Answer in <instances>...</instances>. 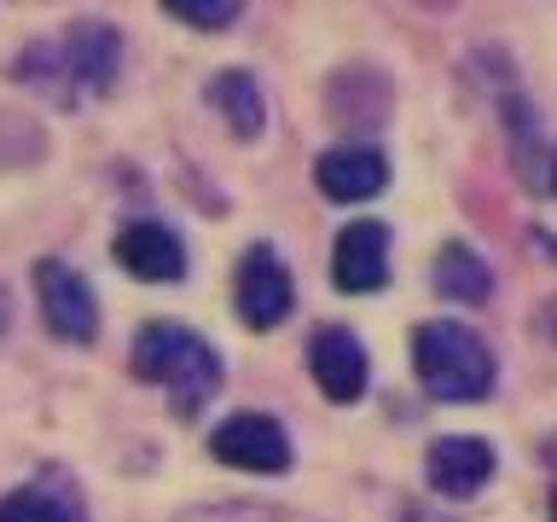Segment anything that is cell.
<instances>
[{
    "instance_id": "obj_8",
    "label": "cell",
    "mask_w": 557,
    "mask_h": 522,
    "mask_svg": "<svg viewBox=\"0 0 557 522\" xmlns=\"http://www.w3.org/2000/svg\"><path fill=\"white\" fill-rule=\"evenodd\" d=\"M331 278L348 296H372L389 285V226L383 221H355L343 226L337 256H331Z\"/></svg>"
},
{
    "instance_id": "obj_17",
    "label": "cell",
    "mask_w": 557,
    "mask_h": 522,
    "mask_svg": "<svg viewBox=\"0 0 557 522\" xmlns=\"http://www.w3.org/2000/svg\"><path fill=\"white\" fill-rule=\"evenodd\" d=\"M400 522H447V517H442V511H424V505H412V511L400 517Z\"/></svg>"
},
{
    "instance_id": "obj_10",
    "label": "cell",
    "mask_w": 557,
    "mask_h": 522,
    "mask_svg": "<svg viewBox=\"0 0 557 522\" xmlns=\"http://www.w3.org/2000/svg\"><path fill=\"white\" fill-rule=\"evenodd\" d=\"M111 256H116L122 273L146 278V285H169V278L186 273V244L174 238L163 221H128V226L116 233Z\"/></svg>"
},
{
    "instance_id": "obj_20",
    "label": "cell",
    "mask_w": 557,
    "mask_h": 522,
    "mask_svg": "<svg viewBox=\"0 0 557 522\" xmlns=\"http://www.w3.org/2000/svg\"><path fill=\"white\" fill-rule=\"evenodd\" d=\"M552 186H557V163H552Z\"/></svg>"
},
{
    "instance_id": "obj_12",
    "label": "cell",
    "mask_w": 557,
    "mask_h": 522,
    "mask_svg": "<svg viewBox=\"0 0 557 522\" xmlns=\"http://www.w3.org/2000/svg\"><path fill=\"white\" fill-rule=\"evenodd\" d=\"M0 522H87V517H82L76 487L52 470L47 482H29V487L0 499Z\"/></svg>"
},
{
    "instance_id": "obj_11",
    "label": "cell",
    "mask_w": 557,
    "mask_h": 522,
    "mask_svg": "<svg viewBox=\"0 0 557 522\" xmlns=\"http://www.w3.org/2000/svg\"><path fill=\"white\" fill-rule=\"evenodd\" d=\"M313 181H320V191L331 203H366L383 191V181H389V163H383V151H372V146H337L313 163Z\"/></svg>"
},
{
    "instance_id": "obj_2",
    "label": "cell",
    "mask_w": 557,
    "mask_h": 522,
    "mask_svg": "<svg viewBox=\"0 0 557 522\" xmlns=\"http://www.w3.org/2000/svg\"><path fill=\"white\" fill-rule=\"evenodd\" d=\"M116 64H122V41L111 24H70L59 35V47H29L17 76L47 87L64 111H76L82 99H99L116 87Z\"/></svg>"
},
{
    "instance_id": "obj_7",
    "label": "cell",
    "mask_w": 557,
    "mask_h": 522,
    "mask_svg": "<svg viewBox=\"0 0 557 522\" xmlns=\"http://www.w3.org/2000/svg\"><path fill=\"white\" fill-rule=\"evenodd\" d=\"M308 372L337 407L360 400L366 395V348H360V337L348 325H320L308 337Z\"/></svg>"
},
{
    "instance_id": "obj_5",
    "label": "cell",
    "mask_w": 557,
    "mask_h": 522,
    "mask_svg": "<svg viewBox=\"0 0 557 522\" xmlns=\"http://www.w3.org/2000/svg\"><path fill=\"white\" fill-rule=\"evenodd\" d=\"M209 452L233 470H250V476H285L290 470V435L268 412H233L226 424L209 430Z\"/></svg>"
},
{
    "instance_id": "obj_16",
    "label": "cell",
    "mask_w": 557,
    "mask_h": 522,
    "mask_svg": "<svg viewBox=\"0 0 557 522\" xmlns=\"http://www.w3.org/2000/svg\"><path fill=\"white\" fill-rule=\"evenodd\" d=\"M163 12H174L191 29H233L238 24V0H163Z\"/></svg>"
},
{
    "instance_id": "obj_3",
    "label": "cell",
    "mask_w": 557,
    "mask_h": 522,
    "mask_svg": "<svg viewBox=\"0 0 557 522\" xmlns=\"http://www.w3.org/2000/svg\"><path fill=\"white\" fill-rule=\"evenodd\" d=\"M412 365H418V383L435 400H482L494 389V355H487V343L453 320H424L412 331Z\"/></svg>"
},
{
    "instance_id": "obj_4",
    "label": "cell",
    "mask_w": 557,
    "mask_h": 522,
    "mask_svg": "<svg viewBox=\"0 0 557 522\" xmlns=\"http://www.w3.org/2000/svg\"><path fill=\"white\" fill-rule=\"evenodd\" d=\"M233 308L250 331H273L290 320L296 308V285H290V268L273 244H250V256L238 261V278H233Z\"/></svg>"
},
{
    "instance_id": "obj_15",
    "label": "cell",
    "mask_w": 557,
    "mask_h": 522,
    "mask_svg": "<svg viewBox=\"0 0 557 522\" xmlns=\"http://www.w3.org/2000/svg\"><path fill=\"white\" fill-rule=\"evenodd\" d=\"M174 522H320V517L285 511V505H268V499H215V505H191Z\"/></svg>"
},
{
    "instance_id": "obj_19",
    "label": "cell",
    "mask_w": 557,
    "mask_h": 522,
    "mask_svg": "<svg viewBox=\"0 0 557 522\" xmlns=\"http://www.w3.org/2000/svg\"><path fill=\"white\" fill-rule=\"evenodd\" d=\"M552 522H557V487H552Z\"/></svg>"
},
{
    "instance_id": "obj_14",
    "label": "cell",
    "mask_w": 557,
    "mask_h": 522,
    "mask_svg": "<svg viewBox=\"0 0 557 522\" xmlns=\"http://www.w3.org/2000/svg\"><path fill=\"white\" fill-rule=\"evenodd\" d=\"M430 278H435V290L442 296H453V302H487V290H494V273H487V261L470 250V244H447L442 256H435V268H430Z\"/></svg>"
},
{
    "instance_id": "obj_1",
    "label": "cell",
    "mask_w": 557,
    "mask_h": 522,
    "mask_svg": "<svg viewBox=\"0 0 557 522\" xmlns=\"http://www.w3.org/2000/svg\"><path fill=\"white\" fill-rule=\"evenodd\" d=\"M128 365H134V377L157 383L181 418L203 412L209 400L221 395V355H215V348H209L191 325H174V320L139 325Z\"/></svg>"
},
{
    "instance_id": "obj_9",
    "label": "cell",
    "mask_w": 557,
    "mask_h": 522,
    "mask_svg": "<svg viewBox=\"0 0 557 522\" xmlns=\"http://www.w3.org/2000/svg\"><path fill=\"white\" fill-rule=\"evenodd\" d=\"M424 476L442 499H476L494 476V447L482 435H442L424 459Z\"/></svg>"
},
{
    "instance_id": "obj_18",
    "label": "cell",
    "mask_w": 557,
    "mask_h": 522,
    "mask_svg": "<svg viewBox=\"0 0 557 522\" xmlns=\"http://www.w3.org/2000/svg\"><path fill=\"white\" fill-rule=\"evenodd\" d=\"M546 331H552V337H557V302L546 308Z\"/></svg>"
},
{
    "instance_id": "obj_6",
    "label": "cell",
    "mask_w": 557,
    "mask_h": 522,
    "mask_svg": "<svg viewBox=\"0 0 557 522\" xmlns=\"http://www.w3.org/2000/svg\"><path fill=\"white\" fill-rule=\"evenodd\" d=\"M35 296H41V320L59 343H94L99 337V302L94 285L64 268V261H35Z\"/></svg>"
},
{
    "instance_id": "obj_13",
    "label": "cell",
    "mask_w": 557,
    "mask_h": 522,
    "mask_svg": "<svg viewBox=\"0 0 557 522\" xmlns=\"http://www.w3.org/2000/svg\"><path fill=\"white\" fill-rule=\"evenodd\" d=\"M209 104H215V116L238 139H256L261 128H268L261 87H256V76H244V70H221V76H209Z\"/></svg>"
}]
</instances>
